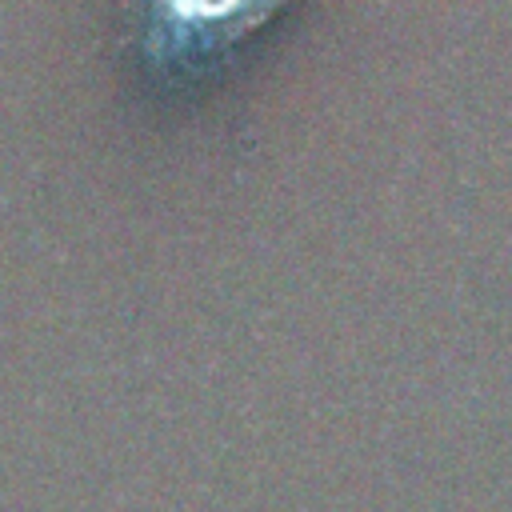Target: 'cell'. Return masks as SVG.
<instances>
[{
  "label": "cell",
  "instance_id": "obj_1",
  "mask_svg": "<svg viewBox=\"0 0 512 512\" xmlns=\"http://www.w3.org/2000/svg\"><path fill=\"white\" fill-rule=\"evenodd\" d=\"M280 0H132L140 52L160 72H188L256 32Z\"/></svg>",
  "mask_w": 512,
  "mask_h": 512
}]
</instances>
